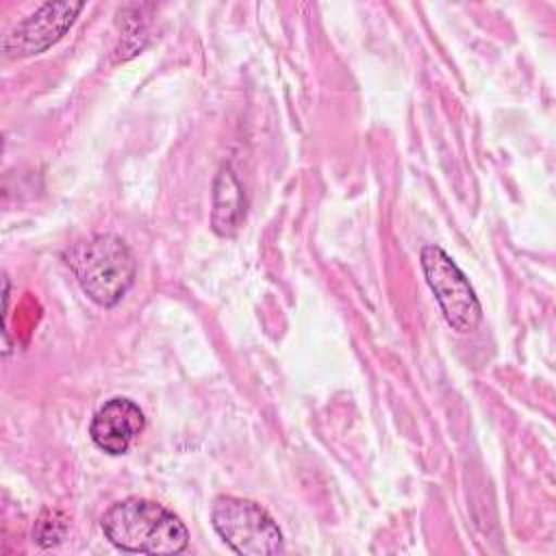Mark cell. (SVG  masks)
<instances>
[{
  "instance_id": "obj_1",
  "label": "cell",
  "mask_w": 556,
  "mask_h": 556,
  "mask_svg": "<svg viewBox=\"0 0 556 556\" xmlns=\"http://www.w3.org/2000/svg\"><path fill=\"white\" fill-rule=\"evenodd\" d=\"M104 536L124 552L135 554H180L189 545L185 523L165 506L126 497L102 515Z\"/></svg>"
},
{
  "instance_id": "obj_2",
  "label": "cell",
  "mask_w": 556,
  "mask_h": 556,
  "mask_svg": "<svg viewBox=\"0 0 556 556\" xmlns=\"http://www.w3.org/2000/svg\"><path fill=\"white\" fill-rule=\"evenodd\" d=\"M85 295L98 306H115L135 282V258L115 235H93L65 252Z\"/></svg>"
},
{
  "instance_id": "obj_3",
  "label": "cell",
  "mask_w": 556,
  "mask_h": 556,
  "mask_svg": "<svg viewBox=\"0 0 556 556\" xmlns=\"http://www.w3.org/2000/svg\"><path fill=\"white\" fill-rule=\"evenodd\" d=\"M211 523L226 545L241 556H274L285 549L278 523L252 500L235 495L215 497Z\"/></svg>"
},
{
  "instance_id": "obj_4",
  "label": "cell",
  "mask_w": 556,
  "mask_h": 556,
  "mask_svg": "<svg viewBox=\"0 0 556 556\" xmlns=\"http://www.w3.org/2000/svg\"><path fill=\"white\" fill-rule=\"evenodd\" d=\"M419 258L428 287L452 330L460 334L476 330L482 319V306L458 265L439 245H424Z\"/></svg>"
},
{
  "instance_id": "obj_5",
  "label": "cell",
  "mask_w": 556,
  "mask_h": 556,
  "mask_svg": "<svg viewBox=\"0 0 556 556\" xmlns=\"http://www.w3.org/2000/svg\"><path fill=\"white\" fill-rule=\"evenodd\" d=\"M85 2H46L35 13L17 22L2 41V52L9 59H24L48 50L76 22Z\"/></svg>"
},
{
  "instance_id": "obj_6",
  "label": "cell",
  "mask_w": 556,
  "mask_h": 556,
  "mask_svg": "<svg viewBox=\"0 0 556 556\" xmlns=\"http://www.w3.org/2000/svg\"><path fill=\"white\" fill-rule=\"evenodd\" d=\"M143 428V410L128 397H113L96 410L89 434L102 452L111 456H122L128 452V447Z\"/></svg>"
},
{
  "instance_id": "obj_7",
  "label": "cell",
  "mask_w": 556,
  "mask_h": 556,
  "mask_svg": "<svg viewBox=\"0 0 556 556\" xmlns=\"http://www.w3.org/2000/svg\"><path fill=\"white\" fill-rule=\"evenodd\" d=\"M245 217V195L230 165H222L213 185L211 226L219 237H232Z\"/></svg>"
},
{
  "instance_id": "obj_8",
  "label": "cell",
  "mask_w": 556,
  "mask_h": 556,
  "mask_svg": "<svg viewBox=\"0 0 556 556\" xmlns=\"http://www.w3.org/2000/svg\"><path fill=\"white\" fill-rule=\"evenodd\" d=\"M67 534V517L59 510H43L41 517L35 523V541L41 547H54L59 545Z\"/></svg>"
}]
</instances>
